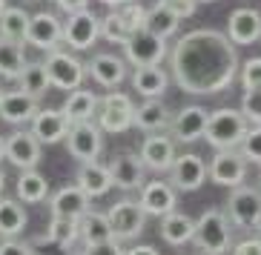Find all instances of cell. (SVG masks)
Segmentation results:
<instances>
[{"label":"cell","instance_id":"24","mask_svg":"<svg viewBox=\"0 0 261 255\" xmlns=\"http://www.w3.org/2000/svg\"><path fill=\"white\" fill-rule=\"evenodd\" d=\"M77 186L84 189L89 198H100L112 189V178H109V166L98 161H86L77 166Z\"/></svg>","mask_w":261,"mask_h":255},{"label":"cell","instance_id":"40","mask_svg":"<svg viewBox=\"0 0 261 255\" xmlns=\"http://www.w3.org/2000/svg\"><path fill=\"white\" fill-rule=\"evenodd\" d=\"M241 115L247 118V124L253 126H261V89H250V92H244V98H241Z\"/></svg>","mask_w":261,"mask_h":255},{"label":"cell","instance_id":"49","mask_svg":"<svg viewBox=\"0 0 261 255\" xmlns=\"http://www.w3.org/2000/svg\"><path fill=\"white\" fill-rule=\"evenodd\" d=\"M103 6H109V9H118V6H123V3H138V0H100Z\"/></svg>","mask_w":261,"mask_h":255},{"label":"cell","instance_id":"17","mask_svg":"<svg viewBox=\"0 0 261 255\" xmlns=\"http://www.w3.org/2000/svg\"><path fill=\"white\" fill-rule=\"evenodd\" d=\"M138 204L144 207L146 215H158V218H164L167 212H175V207H178L175 186L167 184V181H149V184L141 186V198H138Z\"/></svg>","mask_w":261,"mask_h":255},{"label":"cell","instance_id":"45","mask_svg":"<svg viewBox=\"0 0 261 255\" xmlns=\"http://www.w3.org/2000/svg\"><path fill=\"white\" fill-rule=\"evenodd\" d=\"M32 247H35V255H72L69 247L55 244V241H49V238H38Z\"/></svg>","mask_w":261,"mask_h":255},{"label":"cell","instance_id":"37","mask_svg":"<svg viewBox=\"0 0 261 255\" xmlns=\"http://www.w3.org/2000/svg\"><path fill=\"white\" fill-rule=\"evenodd\" d=\"M135 32L126 26V20H123L121 15H118V9H112L107 17H100V38L109 40V43H126V40L132 38Z\"/></svg>","mask_w":261,"mask_h":255},{"label":"cell","instance_id":"19","mask_svg":"<svg viewBox=\"0 0 261 255\" xmlns=\"http://www.w3.org/2000/svg\"><path fill=\"white\" fill-rule=\"evenodd\" d=\"M109 178H112V186H118L123 192L141 189L144 186V163H141L138 155L132 152L115 155L112 163H109Z\"/></svg>","mask_w":261,"mask_h":255},{"label":"cell","instance_id":"18","mask_svg":"<svg viewBox=\"0 0 261 255\" xmlns=\"http://www.w3.org/2000/svg\"><path fill=\"white\" fill-rule=\"evenodd\" d=\"M69 118L63 115V109H40L38 115L32 118L29 132L40 144H61L69 132Z\"/></svg>","mask_w":261,"mask_h":255},{"label":"cell","instance_id":"36","mask_svg":"<svg viewBox=\"0 0 261 255\" xmlns=\"http://www.w3.org/2000/svg\"><path fill=\"white\" fill-rule=\"evenodd\" d=\"M43 238L55 241V244H63V247H72L75 241H81V232H77V218H66V215H52L49 221V232Z\"/></svg>","mask_w":261,"mask_h":255},{"label":"cell","instance_id":"21","mask_svg":"<svg viewBox=\"0 0 261 255\" xmlns=\"http://www.w3.org/2000/svg\"><path fill=\"white\" fill-rule=\"evenodd\" d=\"M40 98H32V95L20 92H6L3 101H0V121H6L12 126H20V124H32V118L40 112Z\"/></svg>","mask_w":261,"mask_h":255},{"label":"cell","instance_id":"13","mask_svg":"<svg viewBox=\"0 0 261 255\" xmlns=\"http://www.w3.org/2000/svg\"><path fill=\"white\" fill-rule=\"evenodd\" d=\"M86 75L92 77L98 86H103V89H118L126 80V61L118 58V54L98 52L86 63Z\"/></svg>","mask_w":261,"mask_h":255},{"label":"cell","instance_id":"16","mask_svg":"<svg viewBox=\"0 0 261 255\" xmlns=\"http://www.w3.org/2000/svg\"><path fill=\"white\" fill-rule=\"evenodd\" d=\"M6 161L17 169H35L40 163V140L32 132L17 129L6 138Z\"/></svg>","mask_w":261,"mask_h":255},{"label":"cell","instance_id":"54","mask_svg":"<svg viewBox=\"0 0 261 255\" xmlns=\"http://www.w3.org/2000/svg\"><path fill=\"white\" fill-rule=\"evenodd\" d=\"M3 95H6V92H3V86H0V101H3Z\"/></svg>","mask_w":261,"mask_h":255},{"label":"cell","instance_id":"11","mask_svg":"<svg viewBox=\"0 0 261 255\" xmlns=\"http://www.w3.org/2000/svg\"><path fill=\"white\" fill-rule=\"evenodd\" d=\"M207 178H213V184L218 186H241L247 178V161L236 149H215L213 163L207 166Z\"/></svg>","mask_w":261,"mask_h":255},{"label":"cell","instance_id":"43","mask_svg":"<svg viewBox=\"0 0 261 255\" xmlns=\"http://www.w3.org/2000/svg\"><path fill=\"white\" fill-rule=\"evenodd\" d=\"M81 255H123V249H121V241L109 238V241H100V244H84Z\"/></svg>","mask_w":261,"mask_h":255},{"label":"cell","instance_id":"30","mask_svg":"<svg viewBox=\"0 0 261 255\" xmlns=\"http://www.w3.org/2000/svg\"><path fill=\"white\" fill-rule=\"evenodd\" d=\"M95 112H98V95L86 92V89L69 92L66 103H63V115L69 118L72 124H75V121H92Z\"/></svg>","mask_w":261,"mask_h":255},{"label":"cell","instance_id":"26","mask_svg":"<svg viewBox=\"0 0 261 255\" xmlns=\"http://www.w3.org/2000/svg\"><path fill=\"white\" fill-rule=\"evenodd\" d=\"M169 121V109L161 98H144L141 106H135V118H132V126H138L141 132H158L164 129Z\"/></svg>","mask_w":261,"mask_h":255},{"label":"cell","instance_id":"7","mask_svg":"<svg viewBox=\"0 0 261 255\" xmlns=\"http://www.w3.org/2000/svg\"><path fill=\"white\" fill-rule=\"evenodd\" d=\"M167 58V40L152 35V32H135L126 43H123V61L129 66H161V61Z\"/></svg>","mask_w":261,"mask_h":255},{"label":"cell","instance_id":"14","mask_svg":"<svg viewBox=\"0 0 261 255\" xmlns=\"http://www.w3.org/2000/svg\"><path fill=\"white\" fill-rule=\"evenodd\" d=\"M144 169L152 172H167L175 161V140L172 135H158V132H149V138H144L138 152Z\"/></svg>","mask_w":261,"mask_h":255},{"label":"cell","instance_id":"6","mask_svg":"<svg viewBox=\"0 0 261 255\" xmlns=\"http://www.w3.org/2000/svg\"><path fill=\"white\" fill-rule=\"evenodd\" d=\"M98 126L100 132L109 135H121V132L132 129V118H135V103L129 101V95L123 92H107L98 98Z\"/></svg>","mask_w":261,"mask_h":255},{"label":"cell","instance_id":"35","mask_svg":"<svg viewBox=\"0 0 261 255\" xmlns=\"http://www.w3.org/2000/svg\"><path fill=\"white\" fill-rule=\"evenodd\" d=\"M144 29L167 40V38H172V35L178 32V17L172 15V12H167L161 3H155L152 9H146V26Z\"/></svg>","mask_w":261,"mask_h":255},{"label":"cell","instance_id":"34","mask_svg":"<svg viewBox=\"0 0 261 255\" xmlns=\"http://www.w3.org/2000/svg\"><path fill=\"white\" fill-rule=\"evenodd\" d=\"M17 89L26 92V95H32V98H43V95L52 89L49 75H46V66H43V63H26L23 72H20V77H17Z\"/></svg>","mask_w":261,"mask_h":255},{"label":"cell","instance_id":"46","mask_svg":"<svg viewBox=\"0 0 261 255\" xmlns=\"http://www.w3.org/2000/svg\"><path fill=\"white\" fill-rule=\"evenodd\" d=\"M230 255H261V238H244L236 247H230Z\"/></svg>","mask_w":261,"mask_h":255},{"label":"cell","instance_id":"5","mask_svg":"<svg viewBox=\"0 0 261 255\" xmlns=\"http://www.w3.org/2000/svg\"><path fill=\"white\" fill-rule=\"evenodd\" d=\"M227 221L236 230L253 232L261 230V189L255 186H232L230 198H227Z\"/></svg>","mask_w":261,"mask_h":255},{"label":"cell","instance_id":"1","mask_svg":"<svg viewBox=\"0 0 261 255\" xmlns=\"http://www.w3.org/2000/svg\"><path fill=\"white\" fill-rule=\"evenodd\" d=\"M238 46L224 32L192 29L169 52V80L187 95H221L236 83Z\"/></svg>","mask_w":261,"mask_h":255},{"label":"cell","instance_id":"51","mask_svg":"<svg viewBox=\"0 0 261 255\" xmlns=\"http://www.w3.org/2000/svg\"><path fill=\"white\" fill-rule=\"evenodd\" d=\"M3 186H6V175H3V169H0V192H3Z\"/></svg>","mask_w":261,"mask_h":255},{"label":"cell","instance_id":"8","mask_svg":"<svg viewBox=\"0 0 261 255\" xmlns=\"http://www.w3.org/2000/svg\"><path fill=\"white\" fill-rule=\"evenodd\" d=\"M63 140H66L69 155L81 163L98 161V155L103 152V132L92 121H75V124H69V132H66Z\"/></svg>","mask_w":261,"mask_h":255},{"label":"cell","instance_id":"50","mask_svg":"<svg viewBox=\"0 0 261 255\" xmlns=\"http://www.w3.org/2000/svg\"><path fill=\"white\" fill-rule=\"evenodd\" d=\"M6 158V138H0V161Z\"/></svg>","mask_w":261,"mask_h":255},{"label":"cell","instance_id":"15","mask_svg":"<svg viewBox=\"0 0 261 255\" xmlns=\"http://www.w3.org/2000/svg\"><path fill=\"white\" fill-rule=\"evenodd\" d=\"M63 40V23L49 12H38L29 17V29H26V43H32L35 49H58Z\"/></svg>","mask_w":261,"mask_h":255},{"label":"cell","instance_id":"27","mask_svg":"<svg viewBox=\"0 0 261 255\" xmlns=\"http://www.w3.org/2000/svg\"><path fill=\"white\" fill-rule=\"evenodd\" d=\"M192 232H195V221L184 212H167L161 218V238L167 241L169 247H184L192 241Z\"/></svg>","mask_w":261,"mask_h":255},{"label":"cell","instance_id":"41","mask_svg":"<svg viewBox=\"0 0 261 255\" xmlns=\"http://www.w3.org/2000/svg\"><path fill=\"white\" fill-rule=\"evenodd\" d=\"M118 15L126 20L132 32H141L146 26V9L141 3H123V6H118Z\"/></svg>","mask_w":261,"mask_h":255},{"label":"cell","instance_id":"9","mask_svg":"<svg viewBox=\"0 0 261 255\" xmlns=\"http://www.w3.org/2000/svg\"><path fill=\"white\" fill-rule=\"evenodd\" d=\"M109 218V226H112V235L115 241H132L138 238L141 232H144V224H146V212L138 201H132V198H123V201H115L109 207L107 212Z\"/></svg>","mask_w":261,"mask_h":255},{"label":"cell","instance_id":"20","mask_svg":"<svg viewBox=\"0 0 261 255\" xmlns=\"http://www.w3.org/2000/svg\"><path fill=\"white\" fill-rule=\"evenodd\" d=\"M227 38L236 43V46H250L261 38V15L255 9L244 6L230 12V20H227Z\"/></svg>","mask_w":261,"mask_h":255},{"label":"cell","instance_id":"52","mask_svg":"<svg viewBox=\"0 0 261 255\" xmlns=\"http://www.w3.org/2000/svg\"><path fill=\"white\" fill-rule=\"evenodd\" d=\"M3 12H6V0H0V15H3Z\"/></svg>","mask_w":261,"mask_h":255},{"label":"cell","instance_id":"39","mask_svg":"<svg viewBox=\"0 0 261 255\" xmlns=\"http://www.w3.org/2000/svg\"><path fill=\"white\" fill-rule=\"evenodd\" d=\"M238 83L244 92L261 89V58H250L244 66H238Z\"/></svg>","mask_w":261,"mask_h":255},{"label":"cell","instance_id":"53","mask_svg":"<svg viewBox=\"0 0 261 255\" xmlns=\"http://www.w3.org/2000/svg\"><path fill=\"white\" fill-rule=\"evenodd\" d=\"M195 3H215V0H195Z\"/></svg>","mask_w":261,"mask_h":255},{"label":"cell","instance_id":"28","mask_svg":"<svg viewBox=\"0 0 261 255\" xmlns=\"http://www.w3.org/2000/svg\"><path fill=\"white\" fill-rule=\"evenodd\" d=\"M77 232H81L84 244H100V241L115 238L107 212H95V209H86L84 215L77 218Z\"/></svg>","mask_w":261,"mask_h":255},{"label":"cell","instance_id":"42","mask_svg":"<svg viewBox=\"0 0 261 255\" xmlns=\"http://www.w3.org/2000/svg\"><path fill=\"white\" fill-rule=\"evenodd\" d=\"M167 12H172V15L178 17V20H184V17H192L195 15V0H158Z\"/></svg>","mask_w":261,"mask_h":255},{"label":"cell","instance_id":"38","mask_svg":"<svg viewBox=\"0 0 261 255\" xmlns=\"http://www.w3.org/2000/svg\"><path fill=\"white\" fill-rule=\"evenodd\" d=\"M236 152L244 158V161H253L261 166V126H253V129L244 132L241 144L236 147Z\"/></svg>","mask_w":261,"mask_h":255},{"label":"cell","instance_id":"25","mask_svg":"<svg viewBox=\"0 0 261 255\" xmlns=\"http://www.w3.org/2000/svg\"><path fill=\"white\" fill-rule=\"evenodd\" d=\"M132 86L141 98H161L169 86V72L161 66H138L132 72Z\"/></svg>","mask_w":261,"mask_h":255},{"label":"cell","instance_id":"12","mask_svg":"<svg viewBox=\"0 0 261 255\" xmlns=\"http://www.w3.org/2000/svg\"><path fill=\"white\" fill-rule=\"evenodd\" d=\"M207 181V163L204 158L195 152H187V155H175V161L169 166V184L181 189V192H195L201 189Z\"/></svg>","mask_w":261,"mask_h":255},{"label":"cell","instance_id":"47","mask_svg":"<svg viewBox=\"0 0 261 255\" xmlns=\"http://www.w3.org/2000/svg\"><path fill=\"white\" fill-rule=\"evenodd\" d=\"M55 3H58V9L66 12V15H75V12L89 9V0H55Z\"/></svg>","mask_w":261,"mask_h":255},{"label":"cell","instance_id":"55","mask_svg":"<svg viewBox=\"0 0 261 255\" xmlns=\"http://www.w3.org/2000/svg\"><path fill=\"white\" fill-rule=\"evenodd\" d=\"M258 40H261V38H258Z\"/></svg>","mask_w":261,"mask_h":255},{"label":"cell","instance_id":"44","mask_svg":"<svg viewBox=\"0 0 261 255\" xmlns=\"http://www.w3.org/2000/svg\"><path fill=\"white\" fill-rule=\"evenodd\" d=\"M0 255H35V247L15 238H3L0 241Z\"/></svg>","mask_w":261,"mask_h":255},{"label":"cell","instance_id":"31","mask_svg":"<svg viewBox=\"0 0 261 255\" xmlns=\"http://www.w3.org/2000/svg\"><path fill=\"white\" fill-rule=\"evenodd\" d=\"M26 29H29V15L20 6H6V12L0 15V40L26 43Z\"/></svg>","mask_w":261,"mask_h":255},{"label":"cell","instance_id":"33","mask_svg":"<svg viewBox=\"0 0 261 255\" xmlns=\"http://www.w3.org/2000/svg\"><path fill=\"white\" fill-rule=\"evenodd\" d=\"M26 63H29V61H26L23 43L0 40V77H6V80H17Z\"/></svg>","mask_w":261,"mask_h":255},{"label":"cell","instance_id":"4","mask_svg":"<svg viewBox=\"0 0 261 255\" xmlns=\"http://www.w3.org/2000/svg\"><path fill=\"white\" fill-rule=\"evenodd\" d=\"M43 66H46L49 83H52L55 89H61V92H75V89L84 86L86 63L77 61L75 52H69V49H61V46L49 49Z\"/></svg>","mask_w":261,"mask_h":255},{"label":"cell","instance_id":"32","mask_svg":"<svg viewBox=\"0 0 261 255\" xmlns=\"http://www.w3.org/2000/svg\"><path fill=\"white\" fill-rule=\"evenodd\" d=\"M17 198L23 204H40L49 198V184L38 169H23L17 178Z\"/></svg>","mask_w":261,"mask_h":255},{"label":"cell","instance_id":"22","mask_svg":"<svg viewBox=\"0 0 261 255\" xmlns=\"http://www.w3.org/2000/svg\"><path fill=\"white\" fill-rule=\"evenodd\" d=\"M210 112L204 106H184L172 118V140H181V144H192V140L204 138V129H207Z\"/></svg>","mask_w":261,"mask_h":255},{"label":"cell","instance_id":"48","mask_svg":"<svg viewBox=\"0 0 261 255\" xmlns=\"http://www.w3.org/2000/svg\"><path fill=\"white\" fill-rule=\"evenodd\" d=\"M123 255H161V252H158L152 244H135V247L123 249Z\"/></svg>","mask_w":261,"mask_h":255},{"label":"cell","instance_id":"10","mask_svg":"<svg viewBox=\"0 0 261 255\" xmlns=\"http://www.w3.org/2000/svg\"><path fill=\"white\" fill-rule=\"evenodd\" d=\"M100 38V17L89 9L69 15V20L63 23V43L69 46V52H86L92 49Z\"/></svg>","mask_w":261,"mask_h":255},{"label":"cell","instance_id":"3","mask_svg":"<svg viewBox=\"0 0 261 255\" xmlns=\"http://www.w3.org/2000/svg\"><path fill=\"white\" fill-rule=\"evenodd\" d=\"M250 129L247 126V118L241 115V109H215L210 112L207 129H204V140L215 149H236L244 138V132Z\"/></svg>","mask_w":261,"mask_h":255},{"label":"cell","instance_id":"23","mask_svg":"<svg viewBox=\"0 0 261 255\" xmlns=\"http://www.w3.org/2000/svg\"><path fill=\"white\" fill-rule=\"evenodd\" d=\"M89 195L81 189L77 184H69V186H61L58 192L52 195V201H49V207H52V215H66V218H81L89 207Z\"/></svg>","mask_w":261,"mask_h":255},{"label":"cell","instance_id":"2","mask_svg":"<svg viewBox=\"0 0 261 255\" xmlns=\"http://www.w3.org/2000/svg\"><path fill=\"white\" fill-rule=\"evenodd\" d=\"M192 244L204 255H230L232 247V224L221 209H204V215L195 221Z\"/></svg>","mask_w":261,"mask_h":255},{"label":"cell","instance_id":"29","mask_svg":"<svg viewBox=\"0 0 261 255\" xmlns=\"http://www.w3.org/2000/svg\"><path fill=\"white\" fill-rule=\"evenodd\" d=\"M26 209L20 207V201H12V198H0V235L3 238H15L26 230Z\"/></svg>","mask_w":261,"mask_h":255}]
</instances>
